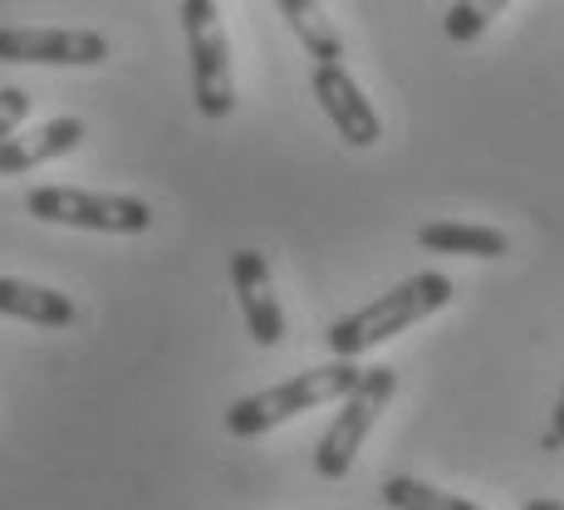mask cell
<instances>
[{
    "mask_svg": "<svg viewBox=\"0 0 564 510\" xmlns=\"http://www.w3.org/2000/svg\"><path fill=\"white\" fill-rule=\"evenodd\" d=\"M452 305V280L442 275V270H417V275H408L403 285H393L388 295H378L373 305L344 314V319L329 324V354L344 358V363H359V354L378 349V344H388L393 334L412 329V324H422L427 314L447 310Z\"/></svg>",
    "mask_w": 564,
    "mask_h": 510,
    "instance_id": "obj_1",
    "label": "cell"
},
{
    "mask_svg": "<svg viewBox=\"0 0 564 510\" xmlns=\"http://www.w3.org/2000/svg\"><path fill=\"white\" fill-rule=\"evenodd\" d=\"M364 383V368L359 363H344V358H334V363H319V368H305V373L285 378V383L275 388H260V393L241 398V403L226 408V432L231 437H260V432L280 427V422L300 417V412L319 408V403H334V398H349L354 388Z\"/></svg>",
    "mask_w": 564,
    "mask_h": 510,
    "instance_id": "obj_2",
    "label": "cell"
},
{
    "mask_svg": "<svg viewBox=\"0 0 564 510\" xmlns=\"http://www.w3.org/2000/svg\"><path fill=\"white\" fill-rule=\"evenodd\" d=\"M182 30H187L192 54V99H197L202 118H226L236 108V74L221 6L216 0H182Z\"/></svg>",
    "mask_w": 564,
    "mask_h": 510,
    "instance_id": "obj_3",
    "label": "cell"
},
{
    "mask_svg": "<svg viewBox=\"0 0 564 510\" xmlns=\"http://www.w3.org/2000/svg\"><path fill=\"white\" fill-rule=\"evenodd\" d=\"M393 393H398V373H393V368H383V363L364 368V383L339 403V412H334V422H329V432H324L319 447H314V471H319L324 481H339V476H349V466L359 462V447L368 442L373 422L383 417V408L393 403Z\"/></svg>",
    "mask_w": 564,
    "mask_h": 510,
    "instance_id": "obj_4",
    "label": "cell"
},
{
    "mask_svg": "<svg viewBox=\"0 0 564 510\" xmlns=\"http://www.w3.org/2000/svg\"><path fill=\"white\" fill-rule=\"evenodd\" d=\"M25 211L50 226H79V231L143 236L153 226V206L128 192H84V187H35Z\"/></svg>",
    "mask_w": 564,
    "mask_h": 510,
    "instance_id": "obj_5",
    "label": "cell"
},
{
    "mask_svg": "<svg viewBox=\"0 0 564 510\" xmlns=\"http://www.w3.org/2000/svg\"><path fill=\"white\" fill-rule=\"evenodd\" d=\"M108 35L99 30H0V64H54V69H94L108 59Z\"/></svg>",
    "mask_w": 564,
    "mask_h": 510,
    "instance_id": "obj_6",
    "label": "cell"
},
{
    "mask_svg": "<svg viewBox=\"0 0 564 510\" xmlns=\"http://www.w3.org/2000/svg\"><path fill=\"white\" fill-rule=\"evenodd\" d=\"M314 99L319 108L329 113V123L339 128V138L349 148H373L378 138H383V118L373 113V104L364 99V89L349 79V69L344 64H334V69H314Z\"/></svg>",
    "mask_w": 564,
    "mask_h": 510,
    "instance_id": "obj_7",
    "label": "cell"
},
{
    "mask_svg": "<svg viewBox=\"0 0 564 510\" xmlns=\"http://www.w3.org/2000/svg\"><path fill=\"white\" fill-rule=\"evenodd\" d=\"M231 285L241 295V314H246V329L260 349H275L285 339V310H280V295L270 285V265L260 251H236L231 256Z\"/></svg>",
    "mask_w": 564,
    "mask_h": 510,
    "instance_id": "obj_8",
    "label": "cell"
},
{
    "mask_svg": "<svg viewBox=\"0 0 564 510\" xmlns=\"http://www.w3.org/2000/svg\"><path fill=\"white\" fill-rule=\"evenodd\" d=\"M84 143V118H50V123L30 128V133L10 138L6 153H0V177H20L30 167H45V162L74 153Z\"/></svg>",
    "mask_w": 564,
    "mask_h": 510,
    "instance_id": "obj_9",
    "label": "cell"
},
{
    "mask_svg": "<svg viewBox=\"0 0 564 510\" xmlns=\"http://www.w3.org/2000/svg\"><path fill=\"white\" fill-rule=\"evenodd\" d=\"M417 246L437 256L501 260L511 251V236L496 231V226H471V221H427V226H417Z\"/></svg>",
    "mask_w": 564,
    "mask_h": 510,
    "instance_id": "obj_10",
    "label": "cell"
},
{
    "mask_svg": "<svg viewBox=\"0 0 564 510\" xmlns=\"http://www.w3.org/2000/svg\"><path fill=\"white\" fill-rule=\"evenodd\" d=\"M0 314L40 324V329H64V324H74V300L50 285H30V280L0 275Z\"/></svg>",
    "mask_w": 564,
    "mask_h": 510,
    "instance_id": "obj_11",
    "label": "cell"
},
{
    "mask_svg": "<svg viewBox=\"0 0 564 510\" xmlns=\"http://www.w3.org/2000/svg\"><path fill=\"white\" fill-rule=\"evenodd\" d=\"M280 15L290 20V30L300 35V45L310 50V59H319V69H334L344 59V40L339 30L324 20V6L314 0H280Z\"/></svg>",
    "mask_w": 564,
    "mask_h": 510,
    "instance_id": "obj_12",
    "label": "cell"
},
{
    "mask_svg": "<svg viewBox=\"0 0 564 510\" xmlns=\"http://www.w3.org/2000/svg\"><path fill=\"white\" fill-rule=\"evenodd\" d=\"M383 506L388 510H486L476 501H462V496H452V491H437V486L417 481V476H388Z\"/></svg>",
    "mask_w": 564,
    "mask_h": 510,
    "instance_id": "obj_13",
    "label": "cell"
},
{
    "mask_svg": "<svg viewBox=\"0 0 564 510\" xmlns=\"http://www.w3.org/2000/svg\"><path fill=\"white\" fill-rule=\"evenodd\" d=\"M496 15H501V6H496V0H486V6H466V0H462V6L447 10V35L457 40V45H466V40L481 35Z\"/></svg>",
    "mask_w": 564,
    "mask_h": 510,
    "instance_id": "obj_14",
    "label": "cell"
},
{
    "mask_svg": "<svg viewBox=\"0 0 564 510\" xmlns=\"http://www.w3.org/2000/svg\"><path fill=\"white\" fill-rule=\"evenodd\" d=\"M30 108H35V99H30L25 89H15V84L0 89V153H6V143L15 138V128L30 118Z\"/></svg>",
    "mask_w": 564,
    "mask_h": 510,
    "instance_id": "obj_15",
    "label": "cell"
},
{
    "mask_svg": "<svg viewBox=\"0 0 564 510\" xmlns=\"http://www.w3.org/2000/svg\"><path fill=\"white\" fill-rule=\"evenodd\" d=\"M564 447V388H560V403H555V422L545 432V452H560Z\"/></svg>",
    "mask_w": 564,
    "mask_h": 510,
    "instance_id": "obj_16",
    "label": "cell"
},
{
    "mask_svg": "<svg viewBox=\"0 0 564 510\" xmlns=\"http://www.w3.org/2000/svg\"><path fill=\"white\" fill-rule=\"evenodd\" d=\"M520 510H564V501H525Z\"/></svg>",
    "mask_w": 564,
    "mask_h": 510,
    "instance_id": "obj_17",
    "label": "cell"
}]
</instances>
